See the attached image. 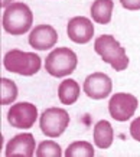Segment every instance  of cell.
Wrapping results in <instances>:
<instances>
[{
	"label": "cell",
	"instance_id": "obj_13",
	"mask_svg": "<svg viewBox=\"0 0 140 157\" xmlns=\"http://www.w3.org/2000/svg\"><path fill=\"white\" fill-rule=\"evenodd\" d=\"M113 127L106 120H101L94 125V143L98 148H108L113 143Z\"/></svg>",
	"mask_w": 140,
	"mask_h": 157
},
{
	"label": "cell",
	"instance_id": "obj_6",
	"mask_svg": "<svg viewBox=\"0 0 140 157\" xmlns=\"http://www.w3.org/2000/svg\"><path fill=\"white\" fill-rule=\"evenodd\" d=\"M137 104L139 101L134 95L127 92H117L110 98L108 111L116 121H127L130 120V117L134 115Z\"/></svg>",
	"mask_w": 140,
	"mask_h": 157
},
{
	"label": "cell",
	"instance_id": "obj_12",
	"mask_svg": "<svg viewBox=\"0 0 140 157\" xmlns=\"http://www.w3.org/2000/svg\"><path fill=\"white\" fill-rule=\"evenodd\" d=\"M114 3L113 0H95L91 5V17L95 23L107 25L110 23L113 14Z\"/></svg>",
	"mask_w": 140,
	"mask_h": 157
},
{
	"label": "cell",
	"instance_id": "obj_18",
	"mask_svg": "<svg viewBox=\"0 0 140 157\" xmlns=\"http://www.w3.org/2000/svg\"><path fill=\"white\" fill-rule=\"evenodd\" d=\"M130 136L136 141H140V117L133 120V123L130 124Z\"/></svg>",
	"mask_w": 140,
	"mask_h": 157
},
{
	"label": "cell",
	"instance_id": "obj_10",
	"mask_svg": "<svg viewBox=\"0 0 140 157\" xmlns=\"http://www.w3.org/2000/svg\"><path fill=\"white\" fill-rule=\"evenodd\" d=\"M58 40L56 30L49 25H39L30 32L29 45L36 51H48Z\"/></svg>",
	"mask_w": 140,
	"mask_h": 157
},
{
	"label": "cell",
	"instance_id": "obj_5",
	"mask_svg": "<svg viewBox=\"0 0 140 157\" xmlns=\"http://www.w3.org/2000/svg\"><path fill=\"white\" fill-rule=\"evenodd\" d=\"M69 124V115L65 109L52 107V108L45 109L41 120H39V127L41 131L51 138H56L67 130Z\"/></svg>",
	"mask_w": 140,
	"mask_h": 157
},
{
	"label": "cell",
	"instance_id": "obj_1",
	"mask_svg": "<svg viewBox=\"0 0 140 157\" xmlns=\"http://www.w3.org/2000/svg\"><path fill=\"white\" fill-rule=\"evenodd\" d=\"M33 22V14L32 10L29 9V6L25 3H12L6 7L5 13H3V29L7 33L19 36V35H25L32 26Z\"/></svg>",
	"mask_w": 140,
	"mask_h": 157
},
{
	"label": "cell",
	"instance_id": "obj_7",
	"mask_svg": "<svg viewBox=\"0 0 140 157\" xmlns=\"http://www.w3.org/2000/svg\"><path fill=\"white\" fill-rule=\"evenodd\" d=\"M38 120V108L30 102H18L7 113V121L15 128H30Z\"/></svg>",
	"mask_w": 140,
	"mask_h": 157
},
{
	"label": "cell",
	"instance_id": "obj_3",
	"mask_svg": "<svg viewBox=\"0 0 140 157\" xmlns=\"http://www.w3.org/2000/svg\"><path fill=\"white\" fill-rule=\"evenodd\" d=\"M5 69L13 74L23 76H32L41 69V58L33 52H23L19 49H13L3 58Z\"/></svg>",
	"mask_w": 140,
	"mask_h": 157
},
{
	"label": "cell",
	"instance_id": "obj_16",
	"mask_svg": "<svg viewBox=\"0 0 140 157\" xmlns=\"http://www.w3.org/2000/svg\"><path fill=\"white\" fill-rule=\"evenodd\" d=\"M65 157H94V147L87 141H75L68 146Z\"/></svg>",
	"mask_w": 140,
	"mask_h": 157
},
{
	"label": "cell",
	"instance_id": "obj_20",
	"mask_svg": "<svg viewBox=\"0 0 140 157\" xmlns=\"http://www.w3.org/2000/svg\"><path fill=\"white\" fill-rule=\"evenodd\" d=\"M13 2H15V0H2V2H0V6H2V7H7V6L12 5Z\"/></svg>",
	"mask_w": 140,
	"mask_h": 157
},
{
	"label": "cell",
	"instance_id": "obj_11",
	"mask_svg": "<svg viewBox=\"0 0 140 157\" xmlns=\"http://www.w3.org/2000/svg\"><path fill=\"white\" fill-rule=\"evenodd\" d=\"M36 141L30 133L18 134L10 140L6 146L5 154L7 157L12 156H23V157H32L36 153Z\"/></svg>",
	"mask_w": 140,
	"mask_h": 157
},
{
	"label": "cell",
	"instance_id": "obj_19",
	"mask_svg": "<svg viewBox=\"0 0 140 157\" xmlns=\"http://www.w3.org/2000/svg\"><path fill=\"white\" fill-rule=\"evenodd\" d=\"M120 5L127 10H140V0H120Z\"/></svg>",
	"mask_w": 140,
	"mask_h": 157
},
{
	"label": "cell",
	"instance_id": "obj_9",
	"mask_svg": "<svg viewBox=\"0 0 140 157\" xmlns=\"http://www.w3.org/2000/svg\"><path fill=\"white\" fill-rule=\"evenodd\" d=\"M67 33L72 42L84 45L90 42L94 36V25L84 16H75L68 22Z\"/></svg>",
	"mask_w": 140,
	"mask_h": 157
},
{
	"label": "cell",
	"instance_id": "obj_2",
	"mask_svg": "<svg viewBox=\"0 0 140 157\" xmlns=\"http://www.w3.org/2000/svg\"><path fill=\"white\" fill-rule=\"evenodd\" d=\"M94 51L101 59L110 63L114 71H124L129 67V58L126 55L124 48L111 35H101L95 39Z\"/></svg>",
	"mask_w": 140,
	"mask_h": 157
},
{
	"label": "cell",
	"instance_id": "obj_14",
	"mask_svg": "<svg viewBox=\"0 0 140 157\" xmlns=\"http://www.w3.org/2000/svg\"><path fill=\"white\" fill-rule=\"evenodd\" d=\"M78 97H80V85L77 81L65 79L61 82V85L58 88V98L61 101V104L72 105L77 102Z\"/></svg>",
	"mask_w": 140,
	"mask_h": 157
},
{
	"label": "cell",
	"instance_id": "obj_8",
	"mask_svg": "<svg viewBox=\"0 0 140 157\" xmlns=\"http://www.w3.org/2000/svg\"><path fill=\"white\" fill-rule=\"evenodd\" d=\"M113 90L111 78L103 72H94L84 81V92L92 100H104Z\"/></svg>",
	"mask_w": 140,
	"mask_h": 157
},
{
	"label": "cell",
	"instance_id": "obj_15",
	"mask_svg": "<svg viewBox=\"0 0 140 157\" xmlns=\"http://www.w3.org/2000/svg\"><path fill=\"white\" fill-rule=\"evenodd\" d=\"M18 98V86L13 81H10L7 78L0 79V104L7 105L15 102Z\"/></svg>",
	"mask_w": 140,
	"mask_h": 157
},
{
	"label": "cell",
	"instance_id": "obj_17",
	"mask_svg": "<svg viewBox=\"0 0 140 157\" xmlns=\"http://www.w3.org/2000/svg\"><path fill=\"white\" fill-rule=\"evenodd\" d=\"M36 157H61V146L55 143L52 140H45L42 143H39L38 150H36Z\"/></svg>",
	"mask_w": 140,
	"mask_h": 157
},
{
	"label": "cell",
	"instance_id": "obj_4",
	"mask_svg": "<svg viewBox=\"0 0 140 157\" xmlns=\"http://www.w3.org/2000/svg\"><path fill=\"white\" fill-rule=\"evenodd\" d=\"M77 53L69 48H56L45 59V69L49 75L55 78H62L72 74L77 68Z\"/></svg>",
	"mask_w": 140,
	"mask_h": 157
}]
</instances>
